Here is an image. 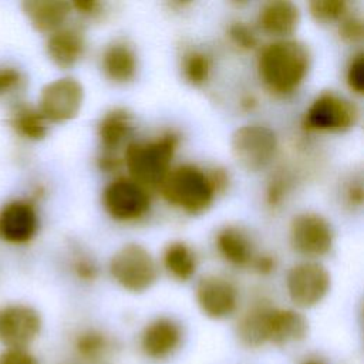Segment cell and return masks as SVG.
Segmentation results:
<instances>
[{
  "mask_svg": "<svg viewBox=\"0 0 364 364\" xmlns=\"http://www.w3.org/2000/svg\"><path fill=\"white\" fill-rule=\"evenodd\" d=\"M310 64L311 54L304 43L294 38H280L262 48L257 58V73L270 92L284 97L301 85Z\"/></svg>",
  "mask_w": 364,
  "mask_h": 364,
  "instance_id": "cell-1",
  "label": "cell"
},
{
  "mask_svg": "<svg viewBox=\"0 0 364 364\" xmlns=\"http://www.w3.org/2000/svg\"><path fill=\"white\" fill-rule=\"evenodd\" d=\"M178 145L179 136L172 131L146 141H131L122 156L128 176L146 189H158L172 168Z\"/></svg>",
  "mask_w": 364,
  "mask_h": 364,
  "instance_id": "cell-2",
  "label": "cell"
},
{
  "mask_svg": "<svg viewBox=\"0 0 364 364\" xmlns=\"http://www.w3.org/2000/svg\"><path fill=\"white\" fill-rule=\"evenodd\" d=\"M158 189L171 206L189 215L206 212L216 196L209 173L192 164L171 168Z\"/></svg>",
  "mask_w": 364,
  "mask_h": 364,
  "instance_id": "cell-3",
  "label": "cell"
},
{
  "mask_svg": "<svg viewBox=\"0 0 364 364\" xmlns=\"http://www.w3.org/2000/svg\"><path fill=\"white\" fill-rule=\"evenodd\" d=\"M115 283L131 293H144L158 279V266L151 252L139 243H127L109 260Z\"/></svg>",
  "mask_w": 364,
  "mask_h": 364,
  "instance_id": "cell-4",
  "label": "cell"
},
{
  "mask_svg": "<svg viewBox=\"0 0 364 364\" xmlns=\"http://www.w3.org/2000/svg\"><path fill=\"white\" fill-rule=\"evenodd\" d=\"M232 154L236 162L249 172L267 168L277 154V136L266 125L250 124L237 128L230 139Z\"/></svg>",
  "mask_w": 364,
  "mask_h": 364,
  "instance_id": "cell-5",
  "label": "cell"
},
{
  "mask_svg": "<svg viewBox=\"0 0 364 364\" xmlns=\"http://www.w3.org/2000/svg\"><path fill=\"white\" fill-rule=\"evenodd\" d=\"M360 109L351 100L326 91L317 95L304 114V127L310 131L344 132L357 125Z\"/></svg>",
  "mask_w": 364,
  "mask_h": 364,
  "instance_id": "cell-6",
  "label": "cell"
},
{
  "mask_svg": "<svg viewBox=\"0 0 364 364\" xmlns=\"http://www.w3.org/2000/svg\"><path fill=\"white\" fill-rule=\"evenodd\" d=\"M101 199L105 212L118 222L139 220L151 208L149 191L129 176L111 181L104 188Z\"/></svg>",
  "mask_w": 364,
  "mask_h": 364,
  "instance_id": "cell-7",
  "label": "cell"
},
{
  "mask_svg": "<svg viewBox=\"0 0 364 364\" xmlns=\"http://www.w3.org/2000/svg\"><path fill=\"white\" fill-rule=\"evenodd\" d=\"M330 286V272L314 260L291 266L286 276L287 294L291 303L300 309L317 306L327 296Z\"/></svg>",
  "mask_w": 364,
  "mask_h": 364,
  "instance_id": "cell-8",
  "label": "cell"
},
{
  "mask_svg": "<svg viewBox=\"0 0 364 364\" xmlns=\"http://www.w3.org/2000/svg\"><path fill=\"white\" fill-rule=\"evenodd\" d=\"M82 102L81 82L73 77H61L43 87L37 108L47 122H65L78 115Z\"/></svg>",
  "mask_w": 364,
  "mask_h": 364,
  "instance_id": "cell-9",
  "label": "cell"
},
{
  "mask_svg": "<svg viewBox=\"0 0 364 364\" xmlns=\"http://www.w3.org/2000/svg\"><path fill=\"white\" fill-rule=\"evenodd\" d=\"M289 237L291 247L306 257L326 256L334 242L331 225L316 212H303L290 222Z\"/></svg>",
  "mask_w": 364,
  "mask_h": 364,
  "instance_id": "cell-10",
  "label": "cell"
},
{
  "mask_svg": "<svg viewBox=\"0 0 364 364\" xmlns=\"http://www.w3.org/2000/svg\"><path fill=\"white\" fill-rule=\"evenodd\" d=\"M41 331V316L27 304L0 307V343L4 348H27Z\"/></svg>",
  "mask_w": 364,
  "mask_h": 364,
  "instance_id": "cell-11",
  "label": "cell"
},
{
  "mask_svg": "<svg viewBox=\"0 0 364 364\" xmlns=\"http://www.w3.org/2000/svg\"><path fill=\"white\" fill-rule=\"evenodd\" d=\"M195 299L200 311L215 320L232 316L237 309L239 294L236 286L223 276H203L195 289Z\"/></svg>",
  "mask_w": 364,
  "mask_h": 364,
  "instance_id": "cell-12",
  "label": "cell"
},
{
  "mask_svg": "<svg viewBox=\"0 0 364 364\" xmlns=\"http://www.w3.org/2000/svg\"><path fill=\"white\" fill-rule=\"evenodd\" d=\"M38 230V216L36 208L23 199L7 202L0 209V239L24 245L30 242Z\"/></svg>",
  "mask_w": 364,
  "mask_h": 364,
  "instance_id": "cell-13",
  "label": "cell"
},
{
  "mask_svg": "<svg viewBox=\"0 0 364 364\" xmlns=\"http://www.w3.org/2000/svg\"><path fill=\"white\" fill-rule=\"evenodd\" d=\"M182 328L169 317H158L149 321L139 338L142 353L152 360H165L181 347Z\"/></svg>",
  "mask_w": 364,
  "mask_h": 364,
  "instance_id": "cell-14",
  "label": "cell"
},
{
  "mask_svg": "<svg viewBox=\"0 0 364 364\" xmlns=\"http://www.w3.org/2000/svg\"><path fill=\"white\" fill-rule=\"evenodd\" d=\"M46 51L55 67L68 70L82 58L85 53V37L80 28L63 26L48 36Z\"/></svg>",
  "mask_w": 364,
  "mask_h": 364,
  "instance_id": "cell-15",
  "label": "cell"
},
{
  "mask_svg": "<svg viewBox=\"0 0 364 364\" xmlns=\"http://www.w3.org/2000/svg\"><path fill=\"white\" fill-rule=\"evenodd\" d=\"M309 333L306 317L293 309H277L270 306L267 313L266 336L267 343L287 346L301 341Z\"/></svg>",
  "mask_w": 364,
  "mask_h": 364,
  "instance_id": "cell-16",
  "label": "cell"
},
{
  "mask_svg": "<svg viewBox=\"0 0 364 364\" xmlns=\"http://www.w3.org/2000/svg\"><path fill=\"white\" fill-rule=\"evenodd\" d=\"M260 30L269 36L290 38L300 24V10L289 0H273L264 3L257 14Z\"/></svg>",
  "mask_w": 364,
  "mask_h": 364,
  "instance_id": "cell-17",
  "label": "cell"
},
{
  "mask_svg": "<svg viewBox=\"0 0 364 364\" xmlns=\"http://www.w3.org/2000/svg\"><path fill=\"white\" fill-rule=\"evenodd\" d=\"M134 132V115L125 108H112L107 111L98 125L97 135L104 154H117L119 148H125Z\"/></svg>",
  "mask_w": 364,
  "mask_h": 364,
  "instance_id": "cell-18",
  "label": "cell"
},
{
  "mask_svg": "<svg viewBox=\"0 0 364 364\" xmlns=\"http://www.w3.org/2000/svg\"><path fill=\"white\" fill-rule=\"evenodd\" d=\"M21 9L30 24L40 33L51 34L65 26L71 3L64 0H26Z\"/></svg>",
  "mask_w": 364,
  "mask_h": 364,
  "instance_id": "cell-19",
  "label": "cell"
},
{
  "mask_svg": "<svg viewBox=\"0 0 364 364\" xmlns=\"http://www.w3.org/2000/svg\"><path fill=\"white\" fill-rule=\"evenodd\" d=\"M101 68L109 81L127 84L136 75L138 58L131 46L122 41H114L102 51Z\"/></svg>",
  "mask_w": 364,
  "mask_h": 364,
  "instance_id": "cell-20",
  "label": "cell"
},
{
  "mask_svg": "<svg viewBox=\"0 0 364 364\" xmlns=\"http://www.w3.org/2000/svg\"><path fill=\"white\" fill-rule=\"evenodd\" d=\"M215 245L219 255L236 267L249 266L255 259V249L250 237L237 226L222 228L216 233Z\"/></svg>",
  "mask_w": 364,
  "mask_h": 364,
  "instance_id": "cell-21",
  "label": "cell"
},
{
  "mask_svg": "<svg viewBox=\"0 0 364 364\" xmlns=\"http://www.w3.org/2000/svg\"><path fill=\"white\" fill-rule=\"evenodd\" d=\"M270 304L259 303L252 306L237 321L236 334L246 347H262L267 343L266 324Z\"/></svg>",
  "mask_w": 364,
  "mask_h": 364,
  "instance_id": "cell-22",
  "label": "cell"
},
{
  "mask_svg": "<svg viewBox=\"0 0 364 364\" xmlns=\"http://www.w3.org/2000/svg\"><path fill=\"white\" fill-rule=\"evenodd\" d=\"M165 270L179 282H188L196 272V256L189 245L181 240L171 242L162 253Z\"/></svg>",
  "mask_w": 364,
  "mask_h": 364,
  "instance_id": "cell-23",
  "label": "cell"
},
{
  "mask_svg": "<svg viewBox=\"0 0 364 364\" xmlns=\"http://www.w3.org/2000/svg\"><path fill=\"white\" fill-rule=\"evenodd\" d=\"M48 122L40 114L38 108L27 104H18L13 108L10 115L11 128L23 138L30 141H40L47 135Z\"/></svg>",
  "mask_w": 364,
  "mask_h": 364,
  "instance_id": "cell-24",
  "label": "cell"
},
{
  "mask_svg": "<svg viewBox=\"0 0 364 364\" xmlns=\"http://www.w3.org/2000/svg\"><path fill=\"white\" fill-rule=\"evenodd\" d=\"M109 347L111 343L108 336L95 328L82 330L74 340V350L77 355L88 363L101 361L107 355Z\"/></svg>",
  "mask_w": 364,
  "mask_h": 364,
  "instance_id": "cell-25",
  "label": "cell"
},
{
  "mask_svg": "<svg viewBox=\"0 0 364 364\" xmlns=\"http://www.w3.org/2000/svg\"><path fill=\"white\" fill-rule=\"evenodd\" d=\"M210 58L202 51L191 50L182 58V75L191 85H203L210 75Z\"/></svg>",
  "mask_w": 364,
  "mask_h": 364,
  "instance_id": "cell-26",
  "label": "cell"
},
{
  "mask_svg": "<svg viewBox=\"0 0 364 364\" xmlns=\"http://www.w3.org/2000/svg\"><path fill=\"white\" fill-rule=\"evenodd\" d=\"M309 11L317 23H338L348 14V3L346 0H313L309 3Z\"/></svg>",
  "mask_w": 364,
  "mask_h": 364,
  "instance_id": "cell-27",
  "label": "cell"
},
{
  "mask_svg": "<svg viewBox=\"0 0 364 364\" xmlns=\"http://www.w3.org/2000/svg\"><path fill=\"white\" fill-rule=\"evenodd\" d=\"M228 37L240 50H253L257 46V37L255 31L242 21H235L228 27Z\"/></svg>",
  "mask_w": 364,
  "mask_h": 364,
  "instance_id": "cell-28",
  "label": "cell"
},
{
  "mask_svg": "<svg viewBox=\"0 0 364 364\" xmlns=\"http://www.w3.org/2000/svg\"><path fill=\"white\" fill-rule=\"evenodd\" d=\"M346 78H347L348 88L354 94L361 95L364 92V55H363V53H357L351 58V61L347 67Z\"/></svg>",
  "mask_w": 364,
  "mask_h": 364,
  "instance_id": "cell-29",
  "label": "cell"
},
{
  "mask_svg": "<svg viewBox=\"0 0 364 364\" xmlns=\"http://www.w3.org/2000/svg\"><path fill=\"white\" fill-rule=\"evenodd\" d=\"M338 34L347 43H357L363 38L364 27L363 20L357 16L347 14L338 21Z\"/></svg>",
  "mask_w": 364,
  "mask_h": 364,
  "instance_id": "cell-30",
  "label": "cell"
},
{
  "mask_svg": "<svg viewBox=\"0 0 364 364\" xmlns=\"http://www.w3.org/2000/svg\"><path fill=\"white\" fill-rule=\"evenodd\" d=\"M289 192V181L284 176H276L266 189V202L270 208L279 206Z\"/></svg>",
  "mask_w": 364,
  "mask_h": 364,
  "instance_id": "cell-31",
  "label": "cell"
},
{
  "mask_svg": "<svg viewBox=\"0 0 364 364\" xmlns=\"http://www.w3.org/2000/svg\"><path fill=\"white\" fill-rule=\"evenodd\" d=\"M23 82V75L16 67H0V95H6L18 88Z\"/></svg>",
  "mask_w": 364,
  "mask_h": 364,
  "instance_id": "cell-32",
  "label": "cell"
},
{
  "mask_svg": "<svg viewBox=\"0 0 364 364\" xmlns=\"http://www.w3.org/2000/svg\"><path fill=\"white\" fill-rule=\"evenodd\" d=\"M0 364H38L27 348H4L0 353Z\"/></svg>",
  "mask_w": 364,
  "mask_h": 364,
  "instance_id": "cell-33",
  "label": "cell"
},
{
  "mask_svg": "<svg viewBox=\"0 0 364 364\" xmlns=\"http://www.w3.org/2000/svg\"><path fill=\"white\" fill-rule=\"evenodd\" d=\"M73 270L75 276L84 282H92L98 274V269L95 263L88 256H84V255L74 257Z\"/></svg>",
  "mask_w": 364,
  "mask_h": 364,
  "instance_id": "cell-34",
  "label": "cell"
},
{
  "mask_svg": "<svg viewBox=\"0 0 364 364\" xmlns=\"http://www.w3.org/2000/svg\"><path fill=\"white\" fill-rule=\"evenodd\" d=\"M71 9L75 10L78 14L91 17L100 13L101 3L94 0H75V1H71Z\"/></svg>",
  "mask_w": 364,
  "mask_h": 364,
  "instance_id": "cell-35",
  "label": "cell"
},
{
  "mask_svg": "<svg viewBox=\"0 0 364 364\" xmlns=\"http://www.w3.org/2000/svg\"><path fill=\"white\" fill-rule=\"evenodd\" d=\"M346 200L350 206H361L363 203V185L361 181H351L346 189Z\"/></svg>",
  "mask_w": 364,
  "mask_h": 364,
  "instance_id": "cell-36",
  "label": "cell"
},
{
  "mask_svg": "<svg viewBox=\"0 0 364 364\" xmlns=\"http://www.w3.org/2000/svg\"><path fill=\"white\" fill-rule=\"evenodd\" d=\"M252 264L257 273L270 274L276 269V259L270 255H262V256L255 257Z\"/></svg>",
  "mask_w": 364,
  "mask_h": 364,
  "instance_id": "cell-37",
  "label": "cell"
},
{
  "mask_svg": "<svg viewBox=\"0 0 364 364\" xmlns=\"http://www.w3.org/2000/svg\"><path fill=\"white\" fill-rule=\"evenodd\" d=\"M255 104H256V101H255L253 97H247L246 100L242 101V105H243L246 109H252V107H253Z\"/></svg>",
  "mask_w": 364,
  "mask_h": 364,
  "instance_id": "cell-38",
  "label": "cell"
},
{
  "mask_svg": "<svg viewBox=\"0 0 364 364\" xmlns=\"http://www.w3.org/2000/svg\"><path fill=\"white\" fill-rule=\"evenodd\" d=\"M301 364H324V363L317 361V360H307V361H304V363H301Z\"/></svg>",
  "mask_w": 364,
  "mask_h": 364,
  "instance_id": "cell-39",
  "label": "cell"
}]
</instances>
